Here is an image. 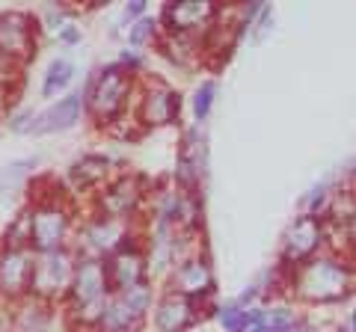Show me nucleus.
I'll use <instances>...</instances> for the list:
<instances>
[{
    "label": "nucleus",
    "mask_w": 356,
    "mask_h": 332,
    "mask_svg": "<svg viewBox=\"0 0 356 332\" xmlns=\"http://www.w3.org/2000/svg\"><path fill=\"white\" fill-rule=\"evenodd\" d=\"M21 69H24V63L9 60V57L0 53V83H3V86H13L18 77H21Z\"/></svg>",
    "instance_id": "393cba45"
},
{
    "label": "nucleus",
    "mask_w": 356,
    "mask_h": 332,
    "mask_svg": "<svg viewBox=\"0 0 356 332\" xmlns=\"http://www.w3.org/2000/svg\"><path fill=\"white\" fill-rule=\"evenodd\" d=\"M175 116H178V98L170 86H163L158 81L146 83V90L140 92V104H137L140 125L161 128V125H170Z\"/></svg>",
    "instance_id": "ddd939ff"
},
{
    "label": "nucleus",
    "mask_w": 356,
    "mask_h": 332,
    "mask_svg": "<svg viewBox=\"0 0 356 332\" xmlns=\"http://www.w3.org/2000/svg\"><path fill=\"white\" fill-rule=\"evenodd\" d=\"M217 6L208 0H181V3H170L163 9V24L170 33L178 36H199L214 27Z\"/></svg>",
    "instance_id": "9d476101"
},
{
    "label": "nucleus",
    "mask_w": 356,
    "mask_h": 332,
    "mask_svg": "<svg viewBox=\"0 0 356 332\" xmlns=\"http://www.w3.org/2000/svg\"><path fill=\"white\" fill-rule=\"evenodd\" d=\"M143 9H146V3H140V0H137V3H128L125 6V18H137Z\"/></svg>",
    "instance_id": "a878e982"
},
{
    "label": "nucleus",
    "mask_w": 356,
    "mask_h": 332,
    "mask_svg": "<svg viewBox=\"0 0 356 332\" xmlns=\"http://www.w3.org/2000/svg\"><path fill=\"white\" fill-rule=\"evenodd\" d=\"M211 101H214V83H202V86H199V92H196V98H193V113H196V119H205L208 116Z\"/></svg>",
    "instance_id": "b1692460"
},
{
    "label": "nucleus",
    "mask_w": 356,
    "mask_h": 332,
    "mask_svg": "<svg viewBox=\"0 0 356 332\" xmlns=\"http://www.w3.org/2000/svg\"><path fill=\"white\" fill-rule=\"evenodd\" d=\"M36 48V24L24 13H3L0 15V53L9 60L27 63Z\"/></svg>",
    "instance_id": "f8f14e48"
},
{
    "label": "nucleus",
    "mask_w": 356,
    "mask_h": 332,
    "mask_svg": "<svg viewBox=\"0 0 356 332\" xmlns=\"http://www.w3.org/2000/svg\"><path fill=\"white\" fill-rule=\"evenodd\" d=\"M30 247L36 252L65 249L72 231V211L65 208L60 196H42L30 208Z\"/></svg>",
    "instance_id": "7ed1b4c3"
},
{
    "label": "nucleus",
    "mask_w": 356,
    "mask_h": 332,
    "mask_svg": "<svg viewBox=\"0 0 356 332\" xmlns=\"http://www.w3.org/2000/svg\"><path fill=\"white\" fill-rule=\"evenodd\" d=\"M6 104H9V86L0 83V113L6 110Z\"/></svg>",
    "instance_id": "bb28decb"
},
{
    "label": "nucleus",
    "mask_w": 356,
    "mask_h": 332,
    "mask_svg": "<svg viewBox=\"0 0 356 332\" xmlns=\"http://www.w3.org/2000/svg\"><path fill=\"white\" fill-rule=\"evenodd\" d=\"M110 294L113 291H110V279H107V261L81 258L77 261L72 291H69V320L81 329L98 326L104 317Z\"/></svg>",
    "instance_id": "f257e3e1"
},
{
    "label": "nucleus",
    "mask_w": 356,
    "mask_h": 332,
    "mask_svg": "<svg viewBox=\"0 0 356 332\" xmlns=\"http://www.w3.org/2000/svg\"><path fill=\"white\" fill-rule=\"evenodd\" d=\"M196 320V300L191 297L170 291L161 297V303L154 306V326L161 332H181Z\"/></svg>",
    "instance_id": "dca6fc26"
},
{
    "label": "nucleus",
    "mask_w": 356,
    "mask_h": 332,
    "mask_svg": "<svg viewBox=\"0 0 356 332\" xmlns=\"http://www.w3.org/2000/svg\"><path fill=\"white\" fill-rule=\"evenodd\" d=\"M163 53L172 63L184 65V69H191V65H196L199 57L205 53V42H199V36H178V33H166Z\"/></svg>",
    "instance_id": "a211bd4d"
},
{
    "label": "nucleus",
    "mask_w": 356,
    "mask_h": 332,
    "mask_svg": "<svg viewBox=\"0 0 356 332\" xmlns=\"http://www.w3.org/2000/svg\"><path fill=\"white\" fill-rule=\"evenodd\" d=\"M107 279L110 291H131L146 285V256L140 247H125L107 258Z\"/></svg>",
    "instance_id": "2eb2a0df"
},
{
    "label": "nucleus",
    "mask_w": 356,
    "mask_h": 332,
    "mask_svg": "<svg viewBox=\"0 0 356 332\" xmlns=\"http://www.w3.org/2000/svg\"><path fill=\"white\" fill-rule=\"evenodd\" d=\"M321 243H324V223H321L318 217H312V214L300 217L285 235L282 261L291 264V267H300V264H306L309 258H315Z\"/></svg>",
    "instance_id": "9b49d317"
},
{
    "label": "nucleus",
    "mask_w": 356,
    "mask_h": 332,
    "mask_svg": "<svg viewBox=\"0 0 356 332\" xmlns=\"http://www.w3.org/2000/svg\"><path fill=\"white\" fill-rule=\"evenodd\" d=\"M72 77H74V65L69 60H54L48 65V72H44V81H42V95L44 98H54V95H60L65 86L72 83Z\"/></svg>",
    "instance_id": "aec40b11"
},
{
    "label": "nucleus",
    "mask_w": 356,
    "mask_h": 332,
    "mask_svg": "<svg viewBox=\"0 0 356 332\" xmlns=\"http://www.w3.org/2000/svg\"><path fill=\"white\" fill-rule=\"evenodd\" d=\"M131 74L122 69V65H110L102 74L95 77V83L89 86L86 95V110L98 125H107V122H116L122 116V110L128 104L131 95Z\"/></svg>",
    "instance_id": "39448f33"
},
{
    "label": "nucleus",
    "mask_w": 356,
    "mask_h": 332,
    "mask_svg": "<svg viewBox=\"0 0 356 332\" xmlns=\"http://www.w3.org/2000/svg\"><path fill=\"white\" fill-rule=\"evenodd\" d=\"M143 184L134 175H122V179L110 181L102 193H98V217L110 219H131L140 211L143 202Z\"/></svg>",
    "instance_id": "1a4fd4ad"
},
{
    "label": "nucleus",
    "mask_w": 356,
    "mask_h": 332,
    "mask_svg": "<svg viewBox=\"0 0 356 332\" xmlns=\"http://www.w3.org/2000/svg\"><path fill=\"white\" fill-rule=\"evenodd\" d=\"M152 36H154V21H152V18H140L137 24L131 27V33H128V39H131V45H134V48L146 45Z\"/></svg>",
    "instance_id": "5701e85b"
},
{
    "label": "nucleus",
    "mask_w": 356,
    "mask_h": 332,
    "mask_svg": "<svg viewBox=\"0 0 356 332\" xmlns=\"http://www.w3.org/2000/svg\"><path fill=\"white\" fill-rule=\"evenodd\" d=\"M149 308H152L149 285L131 288V291H116V294H110L104 317L98 326L104 332H131L143 324V317L149 315Z\"/></svg>",
    "instance_id": "423d86ee"
},
{
    "label": "nucleus",
    "mask_w": 356,
    "mask_h": 332,
    "mask_svg": "<svg viewBox=\"0 0 356 332\" xmlns=\"http://www.w3.org/2000/svg\"><path fill=\"white\" fill-rule=\"evenodd\" d=\"M77 258L72 249H54V252H39L36 256V270H33L30 294L42 303H54L69 297L74 273H77Z\"/></svg>",
    "instance_id": "20e7f679"
},
{
    "label": "nucleus",
    "mask_w": 356,
    "mask_h": 332,
    "mask_svg": "<svg viewBox=\"0 0 356 332\" xmlns=\"http://www.w3.org/2000/svg\"><path fill=\"white\" fill-rule=\"evenodd\" d=\"M211 285H214V279H211V267H208V261L202 256H191V258H184V261L175 264V270H172V291L196 300V297H202V294L211 291Z\"/></svg>",
    "instance_id": "f3484780"
},
{
    "label": "nucleus",
    "mask_w": 356,
    "mask_h": 332,
    "mask_svg": "<svg viewBox=\"0 0 356 332\" xmlns=\"http://www.w3.org/2000/svg\"><path fill=\"white\" fill-rule=\"evenodd\" d=\"M350 267L336 256H315L294 267V294L309 303H332L350 294Z\"/></svg>",
    "instance_id": "f03ea898"
},
{
    "label": "nucleus",
    "mask_w": 356,
    "mask_h": 332,
    "mask_svg": "<svg viewBox=\"0 0 356 332\" xmlns=\"http://www.w3.org/2000/svg\"><path fill=\"white\" fill-rule=\"evenodd\" d=\"M33 270H36V249L33 247H3L0 249V294L21 297L30 291Z\"/></svg>",
    "instance_id": "6e6552de"
},
{
    "label": "nucleus",
    "mask_w": 356,
    "mask_h": 332,
    "mask_svg": "<svg viewBox=\"0 0 356 332\" xmlns=\"http://www.w3.org/2000/svg\"><path fill=\"white\" fill-rule=\"evenodd\" d=\"M44 329V308L42 300L30 303L24 308H18V315L13 320V332H42Z\"/></svg>",
    "instance_id": "412c9836"
},
{
    "label": "nucleus",
    "mask_w": 356,
    "mask_h": 332,
    "mask_svg": "<svg viewBox=\"0 0 356 332\" xmlns=\"http://www.w3.org/2000/svg\"><path fill=\"white\" fill-rule=\"evenodd\" d=\"M128 219H110V217H95L92 223H86L81 231V247L83 258H110L113 252L128 247Z\"/></svg>",
    "instance_id": "0eeeda50"
},
{
    "label": "nucleus",
    "mask_w": 356,
    "mask_h": 332,
    "mask_svg": "<svg viewBox=\"0 0 356 332\" xmlns=\"http://www.w3.org/2000/svg\"><path fill=\"white\" fill-rule=\"evenodd\" d=\"M220 324L226 332H247L250 329V312H243L241 306H226L220 312Z\"/></svg>",
    "instance_id": "4be33fe9"
},
{
    "label": "nucleus",
    "mask_w": 356,
    "mask_h": 332,
    "mask_svg": "<svg viewBox=\"0 0 356 332\" xmlns=\"http://www.w3.org/2000/svg\"><path fill=\"white\" fill-rule=\"evenodd\" d=\"M110 179V160L98 154H86L72 166V181L77 187H102Z\"/></svg>",
    "instance_id": "6ab92c4d"
},
{
    "label": "nucleus",
    "mask_w": 356,
    "mask_h": 332,
    "mask_svg": "<svg viewBox=\"0 0 356 332\" xmlns=\"http://www.w3.org/2000/svg\"><path fill=\"white\" fill-rule=\"evenodd\" d=\"M81 110H83V92H69V95H63L60 101H54L48 110L36 113L30 134H33V137H48V134H60V131H69V128L77 125V119H81Z\"/></svg>",
    "instance_id": "4468645a"
}]
</instances>
